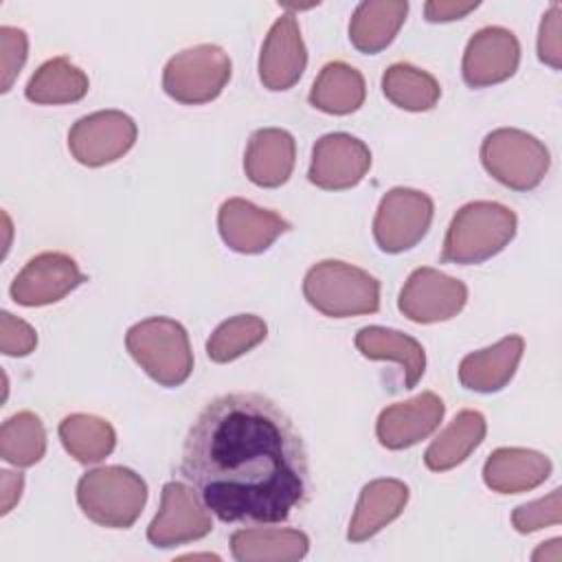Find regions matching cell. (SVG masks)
<instances>
[{
    "label": "cell",
    "mask_w": 562,
    "mask_h": 562,
    "mask_svg": "<svg viewBox=\"0 0 562 562\" xmlns=\"http://www.w3.org/2000/svg\"><path fill=\"white\" fill-rule=\"evenodd\" d=\"M562 520V496L560 490H551L547 496L518 505L512 512V525L518 533H533L544 527L560 525Z\"/></svg>",
    "instance_id": "obj_32"
},
{
    "label": "cell",
    "mask_w": 562,
    "mask_h": 562,
    "mask_svg": "<svg viewBox=\"0 0 562 562\" xmlns=\"http://www.w3.org/2000/svg\"><path fill=\"white\" fill-rule=\"evenodd\" d=\"M479 7V2H454V0H430L424 4V15L428 22H454L465 18Z\"/></svg>",
    "instance_id": "obj_36"
},
{
    "label": "cell",
    "mask_w": 562,
    "mask_h": 562,
    "mask_svg": "<svg viewBox=\"0 0 562 562\" xmlns=\"http://www.w3.org/2000/svg\"><path fill=\"white\" fill-rule=\"evenodd\" d=\"M303 296L329 318L375 314L380 310V281L358 266L325 259L305 272Z\"/></svg>",
    "instance_id": "obj_3"
},
{
    "label": "cell",
    "mask_w": 562,
    "mask_h": 562,
    "mask_svg": "<svg viewBox=\"0 0 562 562\" xmlns=\"http://www.w3.org/2000/svg\"><path fill=\"white\" fill-rule=\"evenodd\" d=\"M59 439L66 452L79 463H99L112 454L116 432L103 417L88 413H72L59 422Z\"/></svg>",
    "instance_id": "obj_28"
},
{
    "label": "cell",
    "mask_w": 562,
    "mask_h": 562,
    "mask_svg": "<svg viewBox=\"0 0 562 562\" xmlns=\"http://www.w3.org/2000/svg\"><path fill=\"white\" fill-rule=\"evenodd\" d=\"M481 162L501 184L514 191H531L544 180L551 167V154L533 134L516 127H498L483 138Z\"/></svg>",
    "instance_id": "obj_6"
},
{
    "label": "cell",
    "mask_w": 562,
    "mask_h": 562,
    "mask_svg": "<svg viewBox=\"0 0 562 562\" xmlns=\"http://www.w3.org/2000/svg\"><path fill=\"white\" fill-rule=\"evenodd\" d=\"M560 544H562V540L560 538H553V540H549V542H542L533 553H531V558L533 560H553V562H558L560 558H562V551H560Z\"/></svg>",
    "instance_id": "obj_38"
},
{
    "label": "cell",
    "mask_w": 562,
    "mask_h": 562,
    "mask_svg": "<svg viewBox=\"0 0 562 562\" xmlns=\"http://www.w3.org/2000/svg\"><path fill=\"white\" fill-rule=\"evenodd\" d=\"M125 349L136 364L160 386L176 389L193 371V351L187 329L169 316H149L125 334Z\"/></svg>",
    "instance_id": "obj_4"
},
{
    "label": "cell",
    "mask_w": 562,
    "mask_h": 562,
    "mask_svg": "<svg viewBox=\"0 0 562 562\" xmlns=\"http://www.w3.org/2000/svg\"><path fill=\"white\" fill-rule=\"evenodd\" d=\"M435 215L432 198L419 189H389L373 217V239L382 252L397 255L415 248L428 233Z\"/></svg>",
    "instance_id": "obj_8"
},
{
    "label": "cell",
    "mask_w": 562,
    "mask_h": 562,
    "mask_svg": "<svg viewBox=\"0 0 562 562\" xmlns=\"http://www.w3.org/2000/svg\"><path fill=\"white\" fill-rule=\"evenodd\" d=\"M364 97H367V83L362 72L351 64L336 59V61H327L321 68L318 77L312 83L307 101L310 105H314L325 114L345 116L360 110V105L364 103Z\"/></svg>",
    "instance_id": "obj_26"
},
{
    "label": "cell",
    "mask_w": 562,
    "mask_h": 562,
    "mask_svg": "<svg viewBox=\"0 0 562 562\" xmlns=\"http://www.w3.org/2000/svg\"><path fill=\"white\" fill-rule=\"evenodd\" d=\"M516 213L492 200L463 204L450 220L441 259L457 266H474L496 257L516 237Z\"/></svg>",
    "instance_id": "obj_2"
},
{
    "label": "cell",
    "mask_w": 562,
    "mask_h": 562,
    "mask_svg": "<svg viewBox=\"0 0 562 562\" xmlns=\"http://www.w3.org/2000/svg\"><path fill=\"white\" fill-rule=\"evenodd\" d=\"M180 474L222 522H283L312 492L299 430L261 393L211 400L189 426Z\"/></svg>",
    "instance_id": "obj_1"
},
{
    "label": "cell",
    "mask_w": 562,
    "mask_h": 562,
    "mask_svg": "<svg viewBox=\"0 0 562 562\" xmlns=\"http://www.w3.org/2000/svg\"><path fill=\"white\" fill-rule=\"evenodd\" d=\"M86 281L88 277L70 255L46 250L24 263L11 281L9 294L18 305L44 307L61 301Z\"/></svg>",
    "instance_id": "obj_12"
},
{
    "label": "cell",
    "mask_w": 562,
    "mask_h": 562,
    "mask_svg": "<svg viewBox=\"0 0 562 562\" xmlns=\"http://www.w3.org/2000/svg\"><path fill=\"white\" fill-rule=\"evenodd\" d=\"M518 64V37L505 26H483L465 44L461 75L470 88H487L514 77Z\"/></svg>",
    "instance_id": "obj_15"
},
{
    "label": "cell",
    "mask_w": 562,
    "mask_h": 562,
    "mask_svg": "<svg viewBox=\"0 0 562 562\" xmlns=\"http://www.w3.org/2000/svg\"><path fill=\"white\" fill-rule=\"evenodd\" d=\"M46 452V430L33 411H20L2 422L0 457L18 468L35 465Z\"/></svg>",
    "instance_id": "obj_30"
},
{
    "label": "cell",
    "mask_w": 562,
    "mask_h": 562,
    "mask_svg": "<svg viewBox=\"0 0 562 562\" xmlns=\"http://www.w3.org/2000/svg\"><path fill=\"white\" fill-rule=\"evenodd\" d=\"M138 127L121 110H99L81 116L68 132L72 158L86 167H103L123 158L136 143Z\"/></svg>",
    "instance_id": "obj_10"
},
{
    "label": "cell",
    "mask_w": 562,
    "mask_h": 562,
    "mask_svg": "<svg viewBox=\"0 0 562 562\" xmlns=\"http://www.w3.org/2000/svg\"><path fill=\"white\" fill-rule=\"evenodd\" d=\"M443 400L432 391H424L406 402L382 408L375 422V437L386 450H406L430 437L443 422Z\"/></svg>",
    "instance_id": "obj_16"
},
{
    "label": "cell",
    "mask_w": 562,
    "mask_h": 562,
    "mask_svg": "<svg viewBox=\"0 0 562 562\" xmlns=\"http://www.w3.org/2000/svg\"><path fill=\"white\" fill-rule=\"evenodd\" d=\"M551 461L529 448H496L483 465V481L498 494H522L536 490L551 476Z\"/></svg>",
    "instance_id": "obj_21"
},
{
    "label": "cell",
    "mask_w": 562,
    "mask_h": 562,
    "mask_svg": "<svg viewBox=\"0 0 562 562\" xmlns=\"http://www.w3.org/2000/svg\"><path fill=\"white\" fill-rule=\"evenodd\" d=\"M231 79V57L217 44H195L176 53L162 70V90L182 105H202L222 94Z\"/></svg>",
    "instance_id": "obj_7"
},
{
    "label": "cell",
    "mask_w": 562,
    "mask_h": 562,
    "mask_svg": "<svg viewBox=\"0 0 562 562\" xmlns=\"http://www.w3.org/2000/svg\"><path fill=\"white\" fill-rule=\"evenodd\" d=\"M411 490L400 479H373L369 481L358 496L353 516L349 520L347 540L364 542L380 533L386 525L402 516L408 503Z\"/></svg>",
    "instance_id": "obj_20"
},
{
    "label": "cell",
    "mask_w": 562,
    "mask_h": 562,
    "mask_svg": "<svg viewBox=\"0 0 562 562\" xmlns=\"http://www.w3.org/2000/svg\"><path fill=\"white\" fill-rule=\"evenodd\" d=\"M382 92L393 105L402 110L426 112L437 105L441 97V86L430 72L408 61H397L384 70Z\"/></svg>",
    "instance_id": "obj_29"
},
{
    "label": "cell",
    "mask_w": 562,
    "mask_h": 562,
    "mask_svg": "<svg viewBox=\"0 0 562 562\" xmlns=\"http://www.w3.org/2000/svg\"><path fill=\"white\" fill-rule=\"evenodd\" d=\"M356 349L369 360H393L402 367L404 389H413L426 371V351L413 336L389 329L382 325H369L358 329Z\"/></svg>",
    "instance_id": "obj_22"
},
{
    "label": "cell",
    "mask_w": 562,
    "mask_h": 562,
    "mask_svg": "<svg viewBox=\"0 0 562 562\" xmlns=\"http://www.w3.org/2000/svg\"><path fill=\"white\" fill-rule=\"evenodd\" d=\"M487 422L474 408L459 411L452 422L430 441L424 452V463L432 472H446L461 465L485 439Z\"/></svg>",
    "instance_id": "obj_25"
},
{
    "label": "cell",
    "mask_w": 562,
    "mask_h": 562,
    "mask_svg": "<svg viewBox=\"0 0 562 562\" xmlns=\"http://www.w3.org/2000/svg\"><path fill=\"white\" fill-rule=\"evenodd\" d=\"M307 66V48L292 13H283L270 26L259 53V81L272 92L290 90L299 83Z\"/></svg>",
    "instance_id": "obj_17"
},
{
    "label": "cell",
    "mask_w": 562,
    "mask_h": 562,
    "mask_svg": "<svg viewBox=\"0 0 562 562\" xmlns=\"http://www.w3.org/2000/svg\"><path fill=\"white\" fill-rule=\"evenodd\" d=\"M0 474H2V514H9L22 496L24 476L20 472H9V470H2Z\"/></svg>",
    "instance_id": "obj_37"
},
{
    "label": "cell",
    "mask_w": 562,
    "mask_h": 562,
    "mask_svg": "<svg viewBox=\"0 0 562 562\" xmlns=\"http://www.w3.org/2000/svg\"><path fill=\"white\" fill-rule=\"evenodd\" d=\"M406 15V0H364L351 13L349 42L364 55H378L391 46Z\"/></svg>",
    "instance_id": "obj_24"
},
{
    "label": "cell",
    "mask_w": 562,
    "mask_h": 562,
    "mask_svg": "<svg viewBox=\"0 0 562 562\" xmlns=\"http://www.w3.org/2000/svg\"><path fill=\"white\" fill-rule=\"evenodd\" d=\"M37 345V334L35 329L13 316L11 312H2L0 314V351L4 356H13V358H22L29 356Z\"/></svg>",
    "instance_id": "obj_35"
},
{
    "label": "cell",
    "mask_w": 562,
    "mask_h": 562,
    "mask_svg": "<svg viewBox=\"0 0 562 562\" xmlns=\"http://www.w3.org/2000/svg\"><path fill=\"white\" fill-rule=\"evenodd\" d=\"M266 336L268 325L263 318L255 314H237L213 329L206 340V356L217 364H226L255 349Z\"/></svg>",
    "instance_id": "obj_31"
},
{
    "label": "cell",
    "mask_w": 562,
    "mask_h": 562,
    "mask_svg": "<svg viewBox=\"0 0 562 562\" xmlns=\"http://www.w3.org/2000/svg\"><path fill=\"white\" fill-rule=\"evenodd\" d=\"M29 55V37L18 26H0V75L2 92H9Z\"/></svg>",
    "instance_id": "obj_33"
},
{
    "label": "cell",
    "mask_w": 562,
    "mask_h": 562,
    "mask_svg": "<svg viewBox=\"0 0 562 562\" xmlns=\"http://www.w3.org/2000/svg\"><path fill=\"white\" fill-rule=\"evenodd\" d=\"M560 18H562V4L551 2L544 11L538 29V59L553 70H560L562 66V40H560Z\"/></svg>",
    "instance_id": "obj_34"
},
{
    "label": "cell",
    "mask_w": 562,
    "mask_h": 562,
    "mask_svg": "<svg viewBox=\"0 0 562 562\" xmlns=\"http://www.w3.org/2000/svg\"><path fill=\"white\" fill-rule=\"evenodd\" d=\"M369 169L371 151L364 140L345 132H331L314 143L307 178L318 189L345 191L360 184Z\"/></svg>",
    "instance_id": "obj_13"
},
{
    "label": "cell",
    "mask_w": 562,
    "mask_h": 562,
    "mask_svg": "<svg viewBox=\"0 0 562 562\" xmlns=\"http://www.w3.org/2000/svg\"><path fill=\"white\" fill-rule=\"evenodd\" d=\"M468 303V285L437 268H415L397 296L400 312L422 325L454 318Z\"/></svg>",
    "instance_id": "obj_11"
},
{
    "label": "cell",
    "mask_w": 562,
    "mask_h": 562,
    "mask_svg": "<svg viewBox=\"0 0 562 562\" xmlns=\"http://www.w3.org/2000/svg\"><path fill=\"white\" fill-rule=\"evenodd\" d=\"M310 551V538L290 527H246L231 536V553L237 562H294Z\"/></svg>",
    "instance_id": "obj_23"
},
{
    "label": "cell",
    "mask_w": 562,
    "mask_h": 562,
    "mask_svg": "<svg viewBox=\"0 0 562 562\" xmlns=\"http://www.w3.org/2000/svg\"><path fill=\"white\" fill-rule=\"evenodd\" d=\"M292 224L270 209H261L244 198H228L217 211V231L222 241L241 255L268 250Z\"/></svg>",
    "instance_id": "obj_14"
},
{
    "label": "cell",
    "mask_w": 562,
    "mask_h": 562,
    "mask_svg": "<svg viewBox=\"0 0 562 562\" xmlns=\"http://www.w3.org/2000/svg\"><path fill=\"white\" fill-rule=\"evenodd\" d=\"M88 75L68 57L59 55L44 61L29 79L24 97L37 105H64L81 101L88 94Z\"/></svg>",
    "instance_id": "obj_27"
},
{
    "label": "cell",
    "mask_w": 562,
    "mask_h": 562,
    "mask_svg": "<svg viewBox=\"0 0 562 562\" xmlns=\"http://www.w3.org/2000/svg\"><path fill=\"white\" fill-rule=\"evenodd\" d=\"M296 140L288 130L261 127L250 134L244 151V171L248 180L263 189L285 184L294 171Z\"/></svg>",
    "instance_id": "obj_18"
},
{
    "label": "cell",
    "mask_w": 562,
    "mask_h": 562,
    "mask_svg": "<svg viewBox=\"0 0 562 562\" xmlns=\"http://www.w3.org/2000/svg\"><path fill=\"white\" fill-rule=\"evenodd\" d=\"M525 351V340L518 334H509L492 347L463 356L459 364V382L463 389L474 393H496L505 389Z\"/></svg>",
    "instance_id": "obj_19"
},
{
    "label": "cell",
    "mask_w": 562,
    "mask_h": 562,
    "mask_svg": "<svg viewBox=\"0 0 562 562\" xmlns=\"http://www.w3.org/2000/svg\"><path fill=\"white\" fill-rule=\"evenodd\" d=\"M77 503L92 522L108 529H130L147 503V483L123 465L94 468L79 479Z\"/></svg>",
    "instance_id": "obj_5"
},
{
    "label": "cell",
    "mask_w": 562,
    "mask_h": 562,
    "mask_svg": "<svg viewBox=\"0 0 562 562\" xmlns=\"http://www.w3.org/2000/svg\"><path fill=\"white\" fill-rule=\"evenodd\" d=\"M213 531L211 509L193 485L169 481L162 485L160 507L147 527V540L156 549H173L202 540Z\"/></svg>",
    "instance_id": "obj_9"
}]
</instances>
